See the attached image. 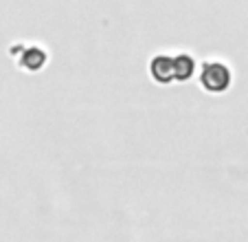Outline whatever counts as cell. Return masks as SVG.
<instances>
[{"mask_svg": "<svg viewBox=\"0 0 248 242\" xmlns=\"http://www.w3.org/2000/svg\"><path fill=\"white\" fill-rule=\"evenodd\" d=\"M150 73L158 84H173V82H187L196 73V60L189 53H165L156 55L150 64Z\"/></svg>", "mask_w": 248, "mask_h": 242, "instance_id": "6da1fadb", "label": "cell"}, {"mask_svg": "<svg viewBox=\"0 0 248 242\" xmlns=\"http://www.w3.org/2000/svg\"><path fill=\"white\" fill-rule=\"evenodd\" d=\"M200 84L213 95L226 93L233 84V70L224 62H204L200 70Z\"/></svg>", "mask_w": 248, "mask_h": 242, "instance_id": "7a4b0ae2", "label": "cell"}, {"mask_svg": "<svg viewBox=\"0 0 248 242\" xmlns=\"http://www.w3.org/2000/svg\"><path fill=\"white\" fill-rule=\"evenodd\" d=\"M48 55L46 51H44L42 47H22V57H20V64H22V69L27 70H40L44 69V64H46Z\"/></svg>", "mask_w": 248, "mask_h": 242, "instance_id": "3957f363", "label": "cell"}]
</instances>
